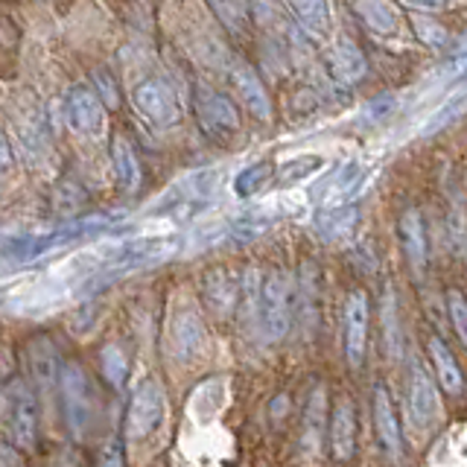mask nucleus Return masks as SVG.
Returning a JSON list of instances; mask_svg holds the SVG:
<instances>
[{"label": "nucleus", "instance_id": "nucleus-1", "mask_svg": "<svg viewBox=\"0 0 467 467\" xmlns=\"http://www.w3.org/2000/svg\"><path fill=\"white\" fill-rule=\"evenodd\" d=\"M179 252V240L175 237H140V240H123L117 243L111 252H102V266L91 281H111L129 272H138L155 263L170 260Z\"/></svg>", "mask_w": 467, "mask_h": 467}, {"label": "nucleus", "instance_id": "nucleus-2", "mask_svg": "<svg viewBox=\"0 0 467 467\" xmlns=\"http://www.w3.org/2000/svg\"><path fill=\"white\" fill-rule=\"evenodd\" d=\"M0 412H4V430L9 441L18 450H33L38 441V403L24 379H9L4 386Z\"/></svg>", "mask_w": 467, "mask_h": 467}, {"label": "nucleus", "instance_id": "nucleus-3", "mask_svg": "<svg viewBox=\"0 0 467 467\" xmlns=\"http://www.w3.org/2000/svg\"><path fill=\"white\" fill-rule=\"evenodd\" d=\"M292 318H296V284L281 269L263 277L260 292V330L269 342L284 339L289 333Z\"/></svg>", "mask_w": 467, "mask_h": 467}, {"label": "nucleus", "instance_id": "nucleus-4", "mask_svg": "<svg viewBox=\"0 0 467 467\" xmlns=\"http://www.w3.org/2000/svg\"><path fill=\"white\" fill-rule=\"evenodd\" d=\"M58 391H62V403H65L67 432L73 438H85L97 420V391L91 389V379H88V374L77 362L62 365Z\"/></svg>", "mask_w": 467, "mask_h": 467}, {"label": "nucleus", "instance_id": "nucleus-5", "mask_svg": "<svg viewBox=\"0 0 467 467\" xmlns=\"http://www.w3.org/2000/svg\"><path fill=\"white\" fill-rule=\"evenodd\" d=\"M167 415V391L155 377H146L131 394L126 409V438L129 441H143L150 438Z\"/></svg>", "mask_w": 467, "mask_h": 467}, {"label": "nucleus", "instance_id": "nucleus-6", "mask_svg": "<svg viewBox=\"0 0 467 467\" xmlns=\"http://www.w3.org/2000/svg\"><path fill=\"white\" fill-rule=\"evenodd\" d=\"M208 345V330H204V321L199 310L190 298H175L170 321H167V348L172 357L179 359H193L202 354V348Z\"/></svg>", "mask_w": 467, "mask_h": 467}, {"label": "nucleus", "instance_id": "nucleus-7", "mask_svg": "<svg viewBox=\"0 0 467 467\" xmlns=\"http://www.w3.org/2000/svg\"><path fill=\"white\" fill-rule=\"evenodd\" d=\"M131 106H135L146 120L161 129H170L182 120V99L175 94V88L161 77H150L140 85H135Z\"/></svg>", "mask_w": 467, "mask_h": 467}, {"label": "nucleus", "instance_id": "nucleus-8", "mask_svg": "<svg viewBox=\"0 0 467 467\" xmlns=\"http://www.w3.org/2000/svg\"><path fill=\"white\" fill-rule=\"evenodd\" d=\"M193 111L199 117V126L211 138H231L240 131V111L234 106V99L202 82L193 85Z\"/></svg>", "mask_w": 467, "mask_h": 467}, {"label": "nucleus", "instance_id": "nucleus-9", "mask_svg": "<svg viewBox=\"0 0 467 467\" xmlns=\"http://www.w3.org/2000/svg\"><path fill=\"white\" fill-rule=\"evenodd\" d=\"M65 120L79 135H99L106 126V102L97 94V88L73 85L65 97Z\"/></svg>", "mask_w": 467, "mask_h": 467}, {"label": "nucleus", "instance_id": "nucleus-10", "mask_svg": "<svg viewBox=\"0 0 467 467\" xmlns=\"http://www.w3.org/2000/svg\"><path fill=\"white\" fill-rule=\"evenodd\" d=\"M371 306L365 292H350L345 301V357L350 368H359L368 348V318Z\"/></svg>", "mask_w": 467, "mask_h": 467}, {"label": "nucleus", "instance_id": "nucleus-11", "mask_svg": "<svg viewBox=\"0 0 467 467\" xmlns=\"http://www.w3.org/2000/svg\"><path fill=\"white\" fill-rule=\"evenodd\" d=\"M202 296L213 316L228 318L234 310H240L243 281L228 269H213L202 277Z\"/></svg>", "mask_w": 467, "mask_h": 467}, {"label": "nucleus", "instance_id": "nucleus-12", "mask_svg": "<svg viewBox=\"0 0 467 467\" xmlns=\"http://www.w3.org/2000/svg\"><path fill=\"white\" fill-rule=\"evenodd\" d=\"M327 67L333 79H339L342 85H357L368 73V58L350 36H336L327 47Z\"/></svg>", "mask_w": 467, "mask_h": 467}, {"label": "nucleus", "instance_id": "nucleus-13", "mask_svg": "<svg viewBox=\"0 0 467 467\" xmlns=\"http://www.w3.org/2000/svg\"><path fill=\"white\" fill-rule=\"evenodd\" d=\"M231 85L234 91H237L240 102L252 111L257 120H272V99L266 94V85H263V79L257 77V70L252 65L245 62H234L231 65Z\"/></svg>", "mask_w": 467, "mask_h": 467}, {"label": "nucleus", "instance_id": "nucleus-14", "mask_svg": "<svg viewBox=\"0 0 467 467\" xmlns=\"http://www.w3.org/2000/svg\"><path fill=\"white\" fill-rule=\"evenodd\" d=\"M409 409H412V415L420 427H427V430H435V423L441 420V398H438V389L418 362L412 365V377H409Z\"/></svg>", "mask_w": 467, "mask_h": 467}, {"label": "nucleus", "instance_id": "nucleus-15", "mask_svg": "<svg viewBox=\"0 0 467 467\" xmlns=\"http://www.w3.org/2000/svg\"><path fill=\"white\" fill-rule=\"evenodd\" d=\"M318 306H321V275L316 263H304L301 277L296 284V318L306 336L316 333L318 325Z\"/></svg>", "mask_w": 467, "mask_h": 467}, {"label": "nucleus", "instance_id": "nucleus-16", "mask_svg": "<svg viewBox=\"0 0 467 467\" xmlns=\"http://www.w3.org/2000/svg\"><path fill=\"white\" fill-rule=\"evenodd\" d=\"M398 234H400L403 252L409 260V269H412L415 277H420L423 269H427V225H423L420 211H415V208L403 211L400 223H398Z\"/></svg>", "mask_w": 467, "mask_h": 467}, {"label": "nucleus", "instance_id": "nucleus-17", "mask_svg": "<svg viewBox=\"0 0 467 467\" xmlns=\"http://www.w3.org/2000/svg\"><path fill=\"white\" fill-rule=\"evenodd\" d=\"M330 452L336 462H348L357 452V415L348 398L336 400L330 418Z\"/></svg>", "mask_w": 467, "mask_h": 467}, {"label": "nucleus", "instance_id": "nucleus-18", "mask_svg": "<svg viewBox=\"0 0 467 467\" xmlns=\"http://www.w3.org/2000/svg\"><path fill=\"white\" fill-rule=\"evenodd\" d=\"M371 403H374V427H377V435L383 447L391 452V456H400L403 450V430H400V420L394 415V406H391V394L377 386L374 394H371Z\"/></svg>", "mask_w": 467, "mask_h": 467}, {"label": "nucleus", "instance_id": "nucleus-19", "mask_svg": "<svg viewBox=\"0 0 467 467\" xmlns=\"http://www.w3.org/2000/svg\"><path fill=\"white\" fill-rule=\"evenodd\" d=\"M325 427H327V391L321 383H316L310 398H306V406H304V432H301V444L310 456H316L321 450Z\"/></svg>", "mask_w": 467, "mask_h": 467}, {"label": "nucleus", "instance_id": "nucleus-20", "mask_svg": "<svg viewBox=\"0 0 467 467\" xmlns=\"http://www.w3.org/2000/svg\"><path fill=\"white\" fill-rule=\"evenodd\" d=\"M357 219H359L357 204H325V208L313 216V231L325 243H336L354 231Z\"/></svg>", "mask_w": 467, "mask_h": 467}, {"label": "nucleus", "instance_id": "nucleus-21", "mask_svg": "<svg viewBox=\"0 0 467 467\" xmlns=\"http://www.w3.org/2000/svg\"><path fill=\"white\" fill-rule=\"evenodd\" d=\"M29 368H33V379L44 398H50V391L62 383V368L56 362V348L47 339H36L29 345Z\"/></svg>", "mask_w": 467, "mask_h": 467}, {"label": "nucleus", "instance_id": "nucleus-22", "mask_svg": "<svg viewBox=\"0 0 467 467\" xmlns=\"http://www.w3.org/2000/svg\"><path fill=\"white\" fill-rule=\"evenodd\" d=\"M354 12L359 15V21L371 29L374 36H398L400 29V15L389 0H354Z\"/></svg>", "mask_w": 467, "mask_h": 467}, {"label": "nucleus", "instance_id": "nucleus-23", "mask_svg": "<svg viewBox=\"0 0 467 467\" xmlns=\"http://www.w3.org/2000/svg\"><path fill=\"white\" fill-rule=\"evenodd\" d=\"M111 167H114L117 184H120L126 193H135L140 187L143 172H140V161H138L135 150H131V143L123 135L111 138Z\"/></svg>", "mask_w": 467, "mask_h": 467}, {"label": "nucleus", "instance_id": "nucleus-24", "mask_svg": "<svg viewBox=\"0 0 467 467\" xmlns=\"http://www.w3.org/2000/svg\"><path fill=\"white\" fill-rule=\"evenodd\" d=\"M286 4L292 12H296V18L304 26V33H310L313 38L330 36V29H333L330 0H286Z\"/></svg>", "mask_w": 467, "mask_h": 467}, {"label": "nucleus", "instance_id": "nucleus-25", "mask_svg": "<svg viewBox=\"0 0 467 467\" xmlns=\"http://www.w3.org/2000/svg\"><path fill=\"white\" fill-rule=\"evenodd\" d=\"M430 357H432V365H435V374H438V383H441V389L447 394H462V389H464L462 371H459L456 359H452L450 348L438 339V336H432V339H430Z\"/></svg>", "mask_w": 467, "mask_h": 467}, {"label": "nucleus", "instance_id": "nucleus-26", "mask_svg": "<svg viewBox=\"0 0 467 467\" xmlns=\"http://www.w3.org/2000/svg\"><path fill=\"white\" fill-rule=\"evenodd\" d=\"M321 167H325V158L313 155V152L289 158V161H284L281 167H277V187H296V184H301L306 179H313Z\"/></svg>", "mask_w": 467, "mask_h": 467}, {"label": "nucleus", "instance_id": "nucleus-27", "mask_svg": "<svg viewBox=\"0 0 467 467\" xmlns=\"http://www.w3.org/2000/svg\"><path fill=\"white\" fill-rule=\"evenodd\" d=\"M272 164L269 161H257V164H248L245 170L237 172V179H234V193H237L240 199H248L260 193L263 187H266L272 182Z\"/></svg>", "mask_w": 467, "mask_h": 467}, {"label": "nucleus", "instance_id": "nucleus-28", "mask_svg": "<svg viewBox=\"0 0 467 467\" xmlns=\"http://www.w3.org/2000/svg\"><path fill=\"white\" fill-rule=\"evenodd\" d=\"M99 371H102V377L109 379V386H114V389H120L126 383L129 359H126L120 345H106L99 350Z\"/></svg>", "mask_w": 467, "mask_h": 467}, {"label": "nucleus", "instance_id": "nucleus-29", "mask_svg": "<svg viewBox=\"0 0 467 467\" xmlns=\"http://www.w3.org/2000/svg\"><path fill=\"white\" fill-rule=\"evenodd\" d=\"M383 330H386V350L391 359H400V325H398V298L386 286L383 292Z\"/></svg>", "mask_w": 467, "mask_h": 467}, {"label": "nucleus", "instance_id": "nucleus-30", "mask_svg": "<svg viewBox=\"0 0 467 467\" xmlns=\"http://www.w3.org/2000/svg\"><path fill=\"white\" fill-rule=\"evenodd\" d=\"M412 26H415V36H418L423 44H427V47H432V50L447 47L450 36H447L444 24H438L435 18H427V15H415V18H412Z\"/></svg>", "mask_w": 467, "mask_h": 467}, {"label": "nucleus", "instance_id": "nucleus-31", "mask_svg": "<svg viewBox=\"0 0 467 467\" xmlns=\"http://www.w3.org/2000/svg\"><path fill=\"white\" fill-rule=\"evenodd\" d=\"M211 9H213V15L219 21H223L228 29H243V24H245V12H243V4L240 0H204Z\"/></svg>", "mask_w": 467, "mask_h": 467}, {"label": "nucleus", "instance_id": "nucleus-32", "mask_svg": "<svg viewBox=\"0 0 467 467\" xmlns=\"http://www.w3.org/2000/svg\"><path fill=\"white\" fill-rule=\"evenodd\" d=\"M447 310H450V321H452V327H456L462 345L467 348V298L459 289L447 292Z\"/></svg>", "mask_w": 467, "mask_h": 467}, {"label": "nucleus", "instance_id": "nucleus-33", "mask_svg": "<svg viewBox=\"0 0 467 467\" xmlns=\"http://www.w3.org/2000/svg\"><path fill=\"white\" fill-rule=\"evenodd\" d=\"M398 106H400V102L394 99L391 94H379L377 99H371L368 106H365V117L374 120V123H379V120H386V117H391L394 111H398Z\"/></svg>", "mask_w": 467, "mask_h": 467}, {"label": "nucleus", "instance_id": "nucleus-34", "mask_svg": "<svg viewBox=\"0 0 467 467\" xmlns=\"http://www.w3.org/2000/svg\"><path fill=\"white\" fill-rule=\"evenodd\" d=\"M97 467H126L123 464V447H120V441H117V438H111V441L102 444Z\"/></svg>", "mask_w": 467, "mask_h": 467}, {"label": "nucleus", "instance_id": "nucleus-35", "mask_svg": "<svg viewBox=\"0 0 467 467\" xmlns=\"http://www.w3.org/2000/svg\"><path fill=\"white\" fill-rule=\"evenodd\" d=\"M94 85L102 88V99H106V106H117V88L111 85V79H109V73H106V70H99V73H97Z\"/></svg>", "mask_w": 467, "mask_h": 467}, {"label": "nucleus", "instance_id": "nucleus-36", "mask_svg": "<svg viewBox=\"0 0 467 467\" xmlns=\"http://www.w3.org/2000/svg\"><path fill=\"white\" fill-rule=\"evenodd\" d=\"M400 4L412 6V9H420V12H435V9H444L450 0H400Z\"/></svg>", "mask_w": 467, "mask_h": 467}, {"label": "nucleus", "instance_id": "nucleus-37", "mask_svg": "<svg viewBox=\"0 0 467 467\" xmlns=\"http://www.w3.org/2000/svg\"><path fill=\"white\" fill-rule=\"evenodd\" d=\"M464 79H467V73H464Z\"/></svg>", "mask_w": 467, "mask_h": 467}]
</instances>
